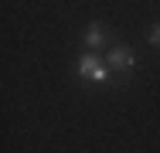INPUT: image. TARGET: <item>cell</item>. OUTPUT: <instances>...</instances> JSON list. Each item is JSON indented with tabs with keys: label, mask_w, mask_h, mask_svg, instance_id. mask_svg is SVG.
Segmentation results:
<instances>
[{
	"label": "cell",
	"mask_w": 160,
	"mask_h": 153,
	"mask_svg": "<svg viewBox=\"0 0 160 153\" xmlns=\"http://www.w3.org/2000/svg\"><path fill=\"white\" fill-rule=\"evenodd\" d=\"M150 44H157V48H160V24L150 31Z\"/></svg>",
	"instance_id": "obj_4"
},
{
	"label": "cell",
	"mask_w": 160,
	"mask_h": 153,
	"mask_svg": "<svg viewBox=\"0 0 160 153\" xmlns=\"http://www.w3.org/2000/svg\"><path fill=\"white\" fill-rule=\"evenodd\" d=\"M102 41H106V27H102V24H92L89 34H85V44H89V48H99Z\"/></svg>",
	"instance_id": "obj_3"
},
{
	"label": "cell",
	"mask_w": 160,
	"mask_h": 153,
	"mask_svg": "<svg viewBox=\"0 0 160 153\" xmlns=\"http://www.w3.org/2000/svg\"><path fill=\"white\" fill-rule=\"evenodd\" d=\"M109 65H102L99 58H92V55H85V58L78 61V75H85V78H92V82H109Z\"/></svg>",
	"instance_id": "obj_1"
},
{
	"label": "cell",
	"mask_w": 160,
	"mask_h": 153,
	"mask_svg": "<svg viewBox=\"0 0 160 153\" xmlns=\"http://www.w3.org/2000/svg\"><path fill=\"white\" fill-rule=\"evenodd\" d=\"M133 65H136V55L133 51H126V48H112L109 51V68L112 72H129Z\"/></svg>",
	"instance_id": "obj_2"
}]
</instances>
